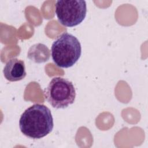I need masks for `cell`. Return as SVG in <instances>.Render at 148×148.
I'll return each instance as SVG.
<instances>
[{"instance_id":"cell-1","label":"cell","mask_w":148,"mask_h":148,"mask_svg":"<svg viewBox=\"0 0 148 148\" xmlns=\"http://www.w3.org/2000/svg\"><path fill=\"white\" fill-rule=\"evenodd\" d=\"M19 127L21 132L32 139H40L50 133L53 128V118L50 110L45 105L36 103L21 114Z\"/></svg>"},{"instance_id":"cell-4","label":"cell","mask_w":148,"mask_h":148,"mask_svg":"<svg viewBox=\"0 0 148 148\" xmlns=\"http://www.w3.org/2000/svg\"><path fill=\"white\" fill-rule=\"evenodd\" d=\"M55 12L58 21L62 25L73 27L80 24L85 18L86 2L82 0L57 1Z\"/></svg>"},{"instance_id":"cell-6","label":"cell","mask_w":148,"mask_h":148,"mask_svg":"<svg viewBox=\"0 0 148 148\" xmlns=\"http://www.w3.org/2000/svg\"><path fill=\"white\" fill-rule=\"evenodd\" d=\"M50 55V51L46 45L36 43L29 49L27 57L35 63H43L49 60Z\"/></svg>"},{"instance_id":"cell-2","label":"cell","mask_w":148,"mask_h":148,"mask_svg":"<svg viewBox=\"0 0 148 148\" xmlns=\"http://www.w3.org/2000/svg\"><path fill=\"white\" fill-rule=\"evenodd\" d=\"M82 47L79 40L73 35L64 33L54 40L51 47V54L55 64L68 68L72 66L79 59Z\"/></svg>"},{"instance_id":"cell-5","label":"cell","mask_w":148,"mask_h":148,"mask_svg":"<svg viewBox=\"0 0 148 148\" xmlns=\"http://www.w3.org/2000/svg\"><path fill=\"white\" fill-rule=\"evenodd\" d=\"M5 77L10 82H17L23 79L26 75L24 62L17 58L9 60L3 68Z\"/></svg>"},{"instance_id":"cell-3","label":"cell","mask_w":148,"mask_h":148,"mask_svg":"<svg viewBox=\"0 0 148 148\" xmlns=\"http://www.w3.org/2000/svg\"><path fill=\"white\" fill-rule=\"evenodd\" d=\"M46 100L54 108L64 109L73 103L76 90L72 82L61 77H53L44 90Z\"/></svg>"}]
</instances>
